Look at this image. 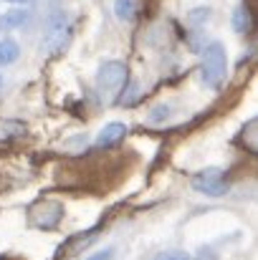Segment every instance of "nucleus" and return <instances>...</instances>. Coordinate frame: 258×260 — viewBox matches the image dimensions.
<instances>
[{
	"mask_svg": "<svg viewBox=\"0 0 258 260\" xmlns=\"http://www.w3.org/2000/svg\"><path fill=\"white\" fill-rule=\"evenodd\" d=\"M233 28L238 30V33H248L251 28H253V18H251V13H248V8H236V13H233Z\"/></svg>",
	"mask_w": 258,
	"mask_h": 260,
	"instance_id": "nucleus-10",
	"label": "nucleus"
},
{
	"mask_svg": "<svg viewBox=\"0 0 258 260\" xmlns=\"http://www.w3.org/2000/svg\"><path fill=\"white\" fill-rule=\"evenodd\" d=\"M71 30H74V20H71L69 10L66 8H51L48 15H46L43 36H41V51L46 56L64 51L71 41Z\"/></svg>",
	"mask_w": 258,
	"mask_h": 260,
	"instance_id": "nucleus-1",
	"label": "nucleus"
},
{
	"mask_svg": "<svg viewBox=\"0 0 258 260\" xmlns=\"http://www.w3.org/2000/svg\"><path fill=\"white\" fill-rule=\"evenodd\" d=\"M127 84V66L122 61H104L96 74V88L101 93H114Z\"/></svg>",
	"mask_w": 258,
	"mask_h": 260,
	"instance_id": "nucleus-5",
	"label": "nucleus"
},
{
	"mask_svg": "<svg viewBox=\"0 0 258 260\" xmlns=\"http://www.w3.org/2000/svg\"><path fill=\"white\" fill-rule=\"evenodd\" d=\"M25 20H28V10H23V8H10V10H5V13L0 15V30H15V28H20Z\"/></svg>",
	"mask_w": 258,
	"mask_h": 260,
	"instance_id": "nucleus-7",
	"label": "nucleus"
},
{
	"mask_svg": "<svg viewBox=\"0 0 258 260\" xmlns=\"http://www.w3.org/2000/svg\"><path fill=\"white\" fill-rule=\"evenodd\" d=\"M200 74L205 86L218 91L225 81L228 74V56H225V46L220 41H213L203 48V61H200Z\"/></svg>",
	"mask_w": 258,
	"mask_h": 260,
	"instance_id": "nucleus-2",
	"label": "nucleus"
},
{
	"mask_svg": "<svg viewBox=\"0 0 258 260\" xmlns=\"http://www.w3.org/2000/svg\"><path fill=\"white\" fill-rule=\"evenodd\" d=\"M124 134H127V126H124L122 121H109V124L96 134L94 147H96V149H109V147H114L119 139H124Z\"/></svg>",
	"mask_w": 258,
	"mask_h": 260,
	"instance_id": "nucleus-6",
	"label": "nucleus"
},
{
	"mask_svg": "<svg viewBox=\"0 0 258 260\" xmlns=\"http://www.w3.org/2000/svg\"><path fill=\"white\" fill-rule=\"evenodd\" d=\"M210 18V8H195V13H190V20L200 23V20H208Z\"/></svg>",
	"mask_w": 258,
	"mask_h": 260,
	"instance_id": "nucleus-14",
	"label": "nucleus"
},
{
	"mask_svg": "<svg viewBox=\"0 0 258 260\" xmlns=\"http://www.w3.org/2000/svg\"><path fill=\"white\" fill-rule=\"evenodd\" d=\"M139 13V0H114V15L124 23H132Z\"/></svg>",
	"mask_w": 258,
	"mask_h": 260,
	"instance_id": "nucleus-8",
	"label": "nucleus"
},
{
	"mask_svg": "<svg viewBox=\"0 0 258 260\" xmlns=\"http://www.w3.org/2000/svg\"><path fill=\"white\" fill-rule=\"evenodd\" d=\"M192 189L205 194V197H223L228 192V182H225V174L218 167H208V170H200V172L192 177Z\"/></svg>",
	"mask_w": 258,
	"mask_h": 260,
	"instance_id": "nucleus-4",
	"label": "nucleus"
},
{
	"mask_svg": "<svg viewBox=\"0 0 258 260\" xmlns=\"http://www.w3.org/2000/svg\"><path fill=\"white\" fill-rule=\"evenodd\" d=\"M18 56H20V46H18L13 38H3V41H0V66L15 63Z\"/></svg>",
	"mask_w": 258,
	"mask_h": 260,
	"instance_id": "nucleus-9",
	"label": "nucleus"
},
{
	"mask_svg": "<svg viewBox=\"0 0 258 260\" xmlns=\"http://www.w3.org/2000/svg\"><path fill=\"white\" fill-rule=\"evenodd\" d=\"M84 260H114V248H104V250H99V253H94Z\"/></svg>",
	"mask_w": 258,
	"mask_h": 260,
	"instance_id": "nucleus-13",
	"label": "nucleus"
},
{
	"mask_svg": "<svg viewBox=\"0 0 258 260\" xmlns=\"http://www.w3.org/2000/svg\"><path fill=\"white\" fill-rule=\"evenodd\" d=\"M8 3H15V5H25V3H31V0H8Z\"/></svg>",
	"mask_w": 258,
	"mask_h": 260,
	"instance_id": "nucleus-15",
	"label": "nucleus"
},
{
	"mask_svg": "<svg viewBox=\"0 0 258 260\" xmlns=\"http://www.w3.org/2000/svg\"><path fill=\"white\" fill-rule=\"evenodd\" d=\"M170 114H172L170 104H160V106H155V109L150 111V121H152V124H160V121L170 119Z\"/></svg>",
	"mask_w": 258,
	"mask_h": 260,
	"instance_id": "nucleus-11",
	"label": "nucleus"
},
{
	"mask_svg": "<svg viewBox=\"0 0 258 260\" xmlns=\"http://www.w3.org/2000/svg\"><path fill=\"white\" fill-rule=\"evenodd\" d=\"M155 260H192V255L185 250H162L155 255Z\"/></svg>",
	"mask_w": 258,
	"mask_h": 260,
	"instance_id": "nucleus-12",
	"label": "nucleus"
},
{
	"mask_svg": "<svg viewBox=\"0 0 258 260\" xmlns=\"http://www.w3.org/2000/svg\"><path fill=\"white\" fill-rule=\"evenodd\" d=\"M0 88H3V76H0Z\"/></svg>",
	"mask_w": 258,
	"mask_h": 260,
	"instance_id": "nucleus-16",
	"label": "nucleus"
},
{
	"mask_svg": "<svg viewBox=\"0 0 258 260\" xmlns=\"http://www.w3.org/2000/svg\"><path fill=\"white\" fill-rule=\"evenodd\" d=\"M28 220L38 230H53L64 220V205L59 200H38L28 210Z\"/></svg>",
	"mask_w": 258,
	"mask_h": 260,
	"instance_id": "nucleus-3",
	"label": "nucleus"
}]
</instances>
